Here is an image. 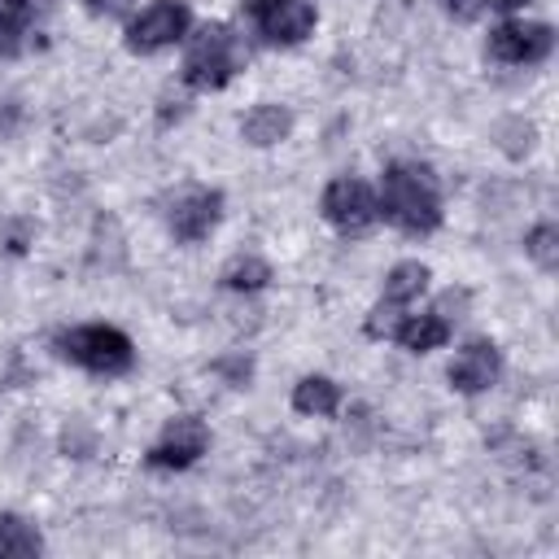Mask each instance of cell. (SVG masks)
I'll return each instance as SVG.
<instances>
[{"label":"cell","instance_id":"obj_10","mask_svg":"<svg viewBox=\"0 0 559 559\" xmlns=\"http://www.w3.org/2000/svg\"><path fill=\"white\" fill-rule=\"evenodd\" d=\"M498 376H502V349H498L489 336L467 341V345L450 358V367H445L450 389H454V393H463V397H476V393L493 389V384H498Z\"/></svg>","mask_w":559,"mask_h":559},{"label":"cell","instance_id":"obj_24","mask_svg":"<svg viewBox=\"0 0 559 559\" xmlns=\"http://www.w3.org/2000/svg\"><path fill=\"white\" fill-rule=\"evenodd\" d=\"M92 17H131L135 0H79Z\"/></svg>","mask_w":559,"mask_h":559},{"label":"cell","instance_id":"obj_4","mask_svg":"<svg viewBox=\"0 0 559 559\" xmlns=\"http://www.w3.org/2000/svg\"><path fill=\"white\" fill-rule=\"evenodd\" d=\"M192 31V9L183 0H153L140 13H131L127 22V48L140 57H153L162 48L183 44Z\"/></svg>","mask_w":559,"mask_h":559},{"label":"cell","instance_id":"obj_2","mask_svg":"<svg viewBox=\"0 0 559 559\" xmlns=\"http://www.w3.org/2000/svg\"><path fill=\"white\" fill-rule=\"evenodd\" d=\"M245 61H249V52H245L240 35L227 22H205V26L188 31L179 83L188 92H223L245 70Z\"/></svg>","mask_w":559,"mask_h":559},{"label":"cell","instance_id":"obj_25","mask_svg":"<svg viewBox=\"0 0 559 559\" xmlns=\"http://www.w3.org/2000/svg\"><path fill=\"white\" fill-rule=\"evenodd\" d=\"M445 4V13H454L459 22H472L476 13H480V0H441Z\"/></svg>","mask_w":559,"mask_h":559},{"label":"cell","instance_id":"obj_3","mask_svg":"<svg viewBox=\"0 0 559 559\" xmlns=\"http://www.w3.org/2000/svg\"><path fill=\"white\" fill-rule=\"evenodd\" d=\"M57 354L92 376H127L135 367V345L122 328L114 323H79L57 332Z\"/></svg>","mask_w":559,"mask_h":559},{"label":"cell","instance_id":"obj_20","mask_svg":"<svg viewBox=\"0 0 559 559\" xmlns=\"http://www.w3.org/2000/svg\"><path fill=\"white\" fill-rule=\"evenodd\" d=\"M406 310H411V306H393V301H384V297H380V301L371 306V314L362 319V332H367L371 341H389Z\"/></svg>","mask_w":559,"mask_h":559},{"label":"cell","instance_id":"obj_13","mask_svg":"<svg viewBox=\"0 0 559 559\" xmlns=\"http://www.w3.org/2000/svg\"><path fill=\"white\" fill-rule=\"evenodd\" d=\"M293 411H297V415H314V419L336 415V411H341V384H336L332 376H319V371L301 376V380L293 384Z\"/></svg>","mask_w":559,"mask_h":559},{"label":"cell","instance_id":"obj_26","mask_svg":"<svg viewBox=\"0 0 559 559\" xmlns=\"http://www.w3.org/2000/svg\"><path fill=\"white\" fill-rule=\"evenodd\" d=\"M485 4H489V9H498V13H515V9H524L528 0H480V9H485Z\"/></svg>","mask_w":559,"mask_h":559},{"label":"cell","instance_id":"obj_22","mask_svg":"<svg viewBox=\"0 0 559 559\" xmlns=\"http://www.w3.org/2000/svg\"><path fill=\"white\" fill-rule=\"evenodd\" d=\"M214 371H218V376H227V384H231V389H245V384H249V376H253V362L236 354V358H218V362H214Z\"/></svg>","mask_w":559,"mask_h":559},{"label":"cell","instance_id":"obj_9","mask_svg":"<svg viewBox=\"0 0 559 559\" xmlns=\"http://www.w3.org/2000/svg\"><path fill=\"white\" fill-rule=\"evenodd\" d=\"M205 450H210V424L201 415H175V419H166L162 437L148 445L144 463L157 467V472H183Z\"/></svg>","mask_w":559,"mask_h":559},{"label":"cell","instance_id":"obj_7","mask_svg":"<svg viewBox=\"0 0 559 559\" xmlns=\"http://www.w3.org/2000/svg\"><path fill=\"white\" fill-rule=\"evenodd\" d=\"M319 214L341 231V236H362L376 218H380V205H376V188L358 175H336L323 197H319Z\"/></svg>","mask_w":559,"mask_h":559},{"label":"cell","instance_id":"obj_23","mask_svg":"<svg viewBox=\"0 0 559 559\" xmlns=\"http://www.w3.org/2000/svg\"><path fill=\"white\" fill-rule=\"evenodd\" d=\"M445 323H454V319H463V310H467V293L463 288H450V293H441L437 297V306H432Z\"/></svg>","mask_w":559,"mask_h":559},{"label":"cell","instance_id":"obj_1","mask_svg":"<svg viewBox=\"0 0 559 559\" xmlns=\"http://www.w3.org/2000/svg\"><path fill=\"white\" fill-rule=\"evenodd\" d=\"M376 205L402 236H432L441 227V183L428 162H389Z\"/></svg>","mask_w":559,"mask_h":559},{"label":"cell","instance_id":"obj_5","mask_svg":"<svg viewBox=\"0 0 559 559\" xmlns=\"http://www.w3.org/2000/svg\"><path fill=\"white\" fill-rule=\"evenodd\" d=\"M245 13L271 48H297L319 26V9L310 0H245Z\"/></svg>","mask_w":559,"mask_h":559},{"label":"cell","instance_id":"obj_11","mask_svg":"<svg viewBox=\"0 0 559 559\" xmlns=\"http://www.w3.org/2000/svg\"><path fill=\"white\" fill-rule=\"evenodd\" d=\"M293 135V109L288 105H275V100H262L253 105L245 118H240V140L253 144V148H275Z\"/></svg>","mask_w":559,"mask_h":559},{"label":"cell","instance_id":"obj_21","mask_svg":"<svg viewBox=\"0 0 559 559\" xmlns=\"http://www.w3.org/2000/svg\"><path fill=\"white\" fill-rule=\"evenodd\" d=\"M31 236H35V227H31L26 218H4V223H0V245H4L9 253H26Z\"/></svg>","mask_w":559,"mask_h":559},{"label":"cell","instance_id":"obj_15","mask_svg":"<svg viewBox=\"0 0 559 559\" xmlns=\"http://www.w3.org/2000/svg\"><path fill=\"white\" fill-rule=\"evenodd\" d=\"M218 280H223L227 293H262V288L275 280V271H271V262L258 258V253H236V258L218 271Z\"/></svg>","mask_w":559,"mask_h":559},{"label":"cell","instance_id":"obj_12","mask_svg":"<svg viewBox=\"0 0 559 559\" xmlns=\"http://www.w3.org/2000/svg\"><path fill=\"white\" fill-rule=\"evenodd\" d=\"M450 332H454V323H445L437 310H428V314H402V323L393 328L389 341H397L406 354H432L450 341Z\"/></svg>","mask_w":559,"mask_h":559},{"label":"cell","instance_id":"obj_16","mask_svg":"<svg viewBox=\"0 0 559 559\" xmlns=\"http://www.w3.org/2000/svg\"><path fill=\"white\" fill-rule=\"evenodd\" d=\"M39 550H44L39 528H35L31 520L4 511V515H0V559H31V555H39Z\"/></svg>","mask_w":559,"mask_h":559},{"label":"cell","instance_id":"obj_18","mask_svg":"<svg viewBox=\"0 0 559 559\" xmlns=\"http://www.w3.org/2000/svg\"><path fill=\"white\" fill-rule=\"evenodd\" d=\"M524 253L533 258V266L555 271L559 266V227L555 223H533L524 231Z\"/></svg>","mask_w":559,"mask_h":559},{"label":"cell","instance_id":"obj_14","mask_svg":"<svg viewBox=\"0 0 559 559\" xmlns=\"http://www.w3.org/2000/svg\"><path fill=\"white\" fill-rule=\"evenodd\" d=\"M428 280H432V271L424 262H415V258L393 262L389 275H384V293L380 297L393 301V306H411V301H419L428 293Z\"/></svg>","mask_w":559,"mask_h":559},{"label":"cell","instance_id":"obj_19","mask_svg":"<svg viewBox=\"0 0 559 559\" xmlns=\"http://www.w3.org/2000/svg\"><path fill=\"white\" fill-rule=\"evenodd\" d=\"M493 140H498V148H502L507 157H524V153H533V144H537V127H533L528 118H502V122L493 127Z\"/></svg>","mask_w":559,"mask_h":559},{"label":"cell","instance_id":"obj_8","mask_svg":"<svg viewBox=\"0 0 559 559\" xmlns=\"http://www.w3.org/2000/svg\"><path fill=\"white\" fill-rule=\"evenodd\" d=\"M223 218V192L205 183H183L166 201V227L179 245H201Z\"/></svg>","mask_w":559,"mask_h":559},{"label":"cell","instance_id":"obj_6","mask_svg":"<svg viewBox=\"0 0 559 559\" xmlns=\"http://www.w3.org/2000/svg\"><path fill=\"white\" fill-rule=\"evenodd\" d=\"M555 52V26L550 22H528V17H507L489 31L485 57L498 66H537Z\"/></svg>","mask_w":559,"mask_h":559},{"label":"cell","instance_id":"obj_17","mask_svg":"<svg viewBox=\"0 0 559 559\" xmlns=\"http://www.w3.org/2000/svg\"><path fill=\"white\" fill-rule=\"evenodd\" d=\"M31 13H35V0H0V57L22 52Z\"/></svg>","mask_w":559,"mask_h":559}]
</instances>
